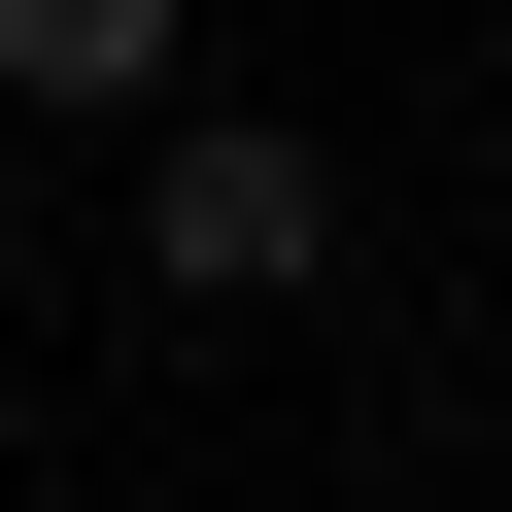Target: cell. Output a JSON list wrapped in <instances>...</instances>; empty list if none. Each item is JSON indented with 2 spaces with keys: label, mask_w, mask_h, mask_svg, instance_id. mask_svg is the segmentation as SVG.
<instances>
[{
  "label": "cell",
  "mask_w": 512,
  "mask_h": 512,
  "mask_svg": "<svg viewBox=\"0 0 512 512\" xmlns=\"http://www.w3.org/2000/svg\"><path fill=\"white\" fill-rule=\"evenodd\" d=\"M137 274H171V308H308V274H342V171H308L274 103H205V137L137 171Z\"/></svg>",
  "instance_id": "1"
},
{
  "label": "cell",
  "mask_w": 512,
  "mask_h": 512,
  "mask_svg": "<svg viewBox=\"0 0 512 512\" xmlns=\"http://www.w3.org/2000/svg\"><path fill=\"white\" fill-rule=\"evenodd\" d=\"M0 103H171V0H0Z\"/></svg>",
  "instance_id": "2"
}]
</instances>
